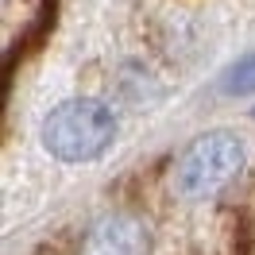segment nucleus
Masks as SVG:
<instances>
[{"label": "nucleus", "mask_w": 255, "mask_h": 255, "mask_svg": "<svg viewBox=\"0 0 255 255\" xmlns=\"http://www.w3.org/2000/svg\"><path fill=\"white\" fill-rule=\"evenodd\" d=\"M248 159V147L236 131H209L186 147L178 162V186L190 197H209L236 174Z\"/></svg>", "instance_id": "nucleus-2"}, {"label": "nucleus", "mask_w": 255, "mask_h": 255, "mask_svg": "<svg viewBox=\"0 0 255 255\" xmlns=\"http://www.w3.org/2000/svg\"><path fill=\"white\" fill-rule=\"evenodd\" d=\"M221 85H224V93H236V97L240 93H255V50H252V54H244V58L224 74Z\"/></svg>", "instance_id": "nucleus-4"}, {"label": "nucleus", "mask_w": 255, "mask_h": 255, "mask_svg": "<svg viewBox=\"0 0 255 255\" xmlns=\"http://www.w3.org/2000/svg\"><path fill=\"white\" fill-rule=\"evenodd\" d=\"M151 236L147 224L131 213H109L89 228V236L81 244V255H147Z\"/></svg>", "instance_id": "nucleus-3"}, {"label": "nucleus", "mask_w": 255, "mask_h": 255, "mask_svg": "<svg viewBox=\"0 0 255 255\" xmlns=\"http://www.w3.org/2000/svg\"><path fill=\"white\" fill-rule=\"evenodd\" d=\"M39 139L58 162H93L116 143V116L101 101L70 97L47 112Z\"/></svg>", "instance_id": "nucleus-1"}]
</instances>
